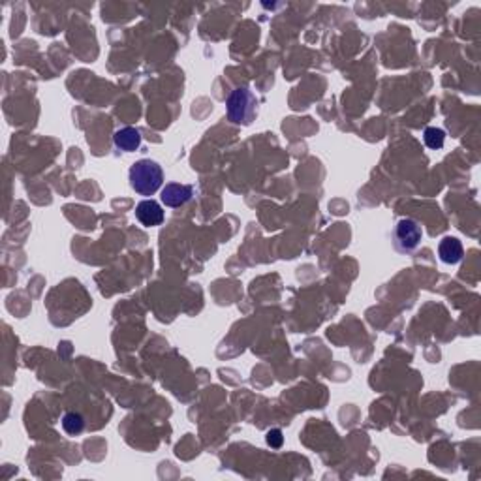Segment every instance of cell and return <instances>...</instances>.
<instances>
[{"label":"cell","instance_id":"cell-3","mask_svg":"<svg viewBox=\"0 0 481 481\" xmlns=\"http://www.w3.org/2000/svg\"><path fill=\"white\" fill-rule=\"evenodd\" d=\"M421 237H423L421 226L412 219L398 220L395 230H393L395 248L398 252H405V254H410V252L416 251L419 243H421Z\"/></svg>","mask_w":481,"mask_h":481},{"label":"cell","instance_id":"cell-6","mask_svg":"<svg viewBox=\"0 0 481 481\" xmlns=\"http://www.w3.org/2000/svg\"><path fill=\"white\" fill-rule=\"evenodd\" d=\"M113 142H115L117 149H121L124 153H134L142 147V132L137 128H132V126H126V128L117 130L115 135H113Z\"/></svg>","mask_w":481,"mask_h":481},{"label":"cell","instance_id":"cell-2","mask_svg":"<svg viewBox=\"0 0 481 481\" xmlns=\"http://www.w3.org/2000/svg\"><path fill=\"white\" fill-rule=\"evenodd\" d=\"M226 110H228V119L233 124L248 126L258 115L256 94L246 87H237L235 90H231V94L228 96Z\"/></svg>","mask_w":481,"mask_h":481},{"label":"cell","instance_id":"cell-5","mask_svg":"<svg viewBox=\"0 0 481 481\" xmlns=\"http://www.w3.org/2000/svg\"><path fill=\"white\" fill-rule=\"evenodd\" d=\"M135 217L143 226L154 228V226H160L164 222V209L154 199H143L142 203H137V207H135Z\"/></svg>","mask_w":481,"mask_h":481},{"label":"cell","instance_id":"cell-8","mask_svg":"<svg viewBox=\"0 0 481 481\" xmlns=\"http://www.w3.org/2000/svg\"><path fill=\"white\" fill-rule=\"evenodd\" d=\"M62 429H65L66 434H70V437L81 434L85 429L83 416L77 414V412H68V414H65V416H62Z\"/></svg>","mask_w":481,"mask_h":481},{"label":"cell","instance_id":"cell-9","mask_svg":"<svg viewBox=\"0 0 481 481\" xmlns=\"http://www.w3.org/2000/svg\"><path fill=\"white\" fill-rule=\"evenodd\" d=\"M423 140L427 147L432 149V151H438V149H442L444 143H446V132H444L442 128L430 126V128L425 130Z\"/></svg>","mask_w":481,"mask_h":481},{"label":"cell","instance_id":"cell-4","mask_svg":"<svg viewBox=\"0 0 481 481\" xmlns=\"http://www.w3.org/2000/svg\"><path fill=\"white\" fill-rule=\"evenodd\" d=\"M194 198V186L190 185H177V183H169L166 188L162 190V203L166 207H180L186 205L190 199Z\"/></svg>","mask_w":481,"mask_h":481},{"label":"cell","instance_id":"cell-10","mask_svg":"<svg viewBox=\"0 0 481 481\" xmlns=\"http://www.w3.org/2000/svg\"><path fill=\"white\" fill-rule=\"evenodd\" d=\"M284 442V437H282V430L280 429H273L267 432V444H269L271 448H280Z\"/></svg>","mask_w":481,"mask_h":481},{"label":"cell","instance_id":"cell-7","mask_svg":"<svg viewBox=\"0 0 481 481\" xmlns=\"http://www.w3.org/2000/svg\"><path fill=\"white\" fill-rule=\"evenodd\" d=\"M438 254H440V260L444 263H449V265H455L462 260L464 256V251H462V244L459 239L455 237H444L438 244Z\"/></svg>","mask_w":481,"mask_h":481},{"label":"cell","instance_id":"cell-1","mask_svg":"<svg viewBox=\"0 0 481 481\" xmlns=\"http://www.w3.org/2000/svg\"><path fill=\"white\" fill-rule=\"evenodd\" d=\"M162 183H164V171L158 162L143 158L130 167V186L142 196H153L154 192H158Z\"/></svg>","mask_w":481,"mask_h":481}]
</instances>
